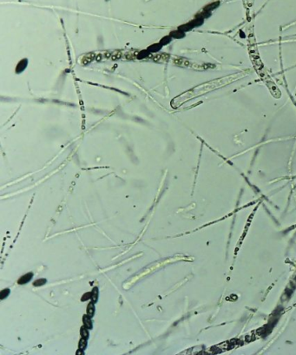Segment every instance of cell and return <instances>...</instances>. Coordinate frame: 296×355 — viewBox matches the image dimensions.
Returning <instances> with one entry per match:
<instances>
[{"instance_id": "obj_9", "label": "cell", "mask_w": 296, "mask_h": 355, "mask_svg": "<svg viewBox=\"0 0 296 355\" xmlns=\"http://www.w3.org/2000/svg\"><path fill=\"white\" fill-rule=\"evenodd\" d=\"M90 298H91V292L86 293V294L83 295V297H82V301H85V300H89V299Z\"/></svg>"}, {"instance_id": "obj_5", "label": "cell", "mask_w": 296, "mask_h": 355, "mask_svg": "<svg viewBox=\"0 0 296 355\" xmlns=\"http://www.w3.org/2000/svg\"><path fill=\"white\" fill-rule=\"evenodd\" d=\"M80 334H81L82 338H84V339H87L89 337V333L88 331H87V328L85 327H83L82 328L80 329Z\"/></svg>"}, {"instance_id": "obj_2", "label": "cell", "mask_w": 296, "mask_h": 355, "mask_svg": "<svg viewBox=\"0 0 296 355\" xmlns=\"http://www.w3.org/2000/svg\"><path fill=\"white\" fill-rule=\"evenodd\" d=\"M90 318H91V317H89L88 314H87V315H84V318H83L84 326L85 327H86V328H88V329L92 328V322H91Z\"/></svg>"}, {"instance_id": "obj_10", "label": "cell", "mask_w": 296, "mask_h": 355, "mask_svg": "<svg viewBox=\"0 0 296 355\" xmlns=\"http://www.w3.org/2000/svg\"><path fill=\"white\" fill-rule=\"evenodd\" d=\"M76 354H84V350L79 349L78 351H76Z\"/></svg>"}, {"instance_id": "obj_3", "label": "cell", "mask_w": 296, "mask_h": 355, "mask_svg": "<svg viewBox=\"0 0 296 355\" xmlns=\"http://www.w3.org/2000/svg\"><path fill=\"white\" fill-rule=\"evenodd\" d=\"M86 313H87V314H88L89 317H93L94 313H95V306H94V302H91L89 304L88 307H87V309H86Z\"/></svg>"}, {"instance_id": "obj_1", "label": "cell", "mask_w": 296, "mask_h": 355, "mask_svg": "<svg viewBox=\"0 0 296 355\" xmlns=\"http://www.w3.org/2000/svg\"><path fill=\"white\" fill-rule=\"evenodd\" d=\"M33 277V274L32 273H29L26 274L24 275H23L21 278H19V280L18 281V283L19 285H24V284H26L27 282L31 281V278Z\"/></svg>"}, {"instance_id": "obj_4", "label": "cell", "mask_w": 296, "mask_h": 355, "mask_svg": "<svg viewBox=\"0 0 296 355\" xmlns=\"http://www.w3.org/2000/svg\"><path fill=\"white\" fill-rule=\"evenodd\" d=\"M97 298H98V289L97 287H94L91 291V300H92V302H97Z\"/></svg>"}, {"instance_id": "obj_8", "label": "cell", "mask_w": 296, "mask_h": 355, "mask_svg": "<svg viewBox=\"0 0 296 355\" xmlns=\"http://www.w3.org/2000/svg\"><path fill=\"white\" fill-rule=\"evenodd\" d=\"M86 346H87V341H86V339H84V338H82V340L79 341V345H78V346H79V349H82V350H84L85 349V347H86Z\"/></svg>"}, {"instance_id": "obj_6", "label": "cell", "mask_w": 296, "mask_h": 355, "mask_svg": "<svg viewBox=\"0 0 296 355\" xmlns=\"http://www.w3.org/2000/svg\"><path fill=\"white\" fill-rule=\"evenodd\" d=\"M46 283V280L45 279H38L33 282V286L35 287H39V286H43Z\"/></svg>"}, {"instance_id": "obj_7", "label": "cell", "mask_w": 296, "mask_h": 355, "mask_svg": "<svg viewBox=\"0 0 296 355\" xmlns=\"http://www.w3.org/2000/svg\"><path fill=\"white\" fill-rule=\"evenodd\" d=\"M9 294H10V289L5 288V289L2 290V292L0 293V299H1V300H4V299H5L8 295H9Z\"/></svg>"}]
</instances>
